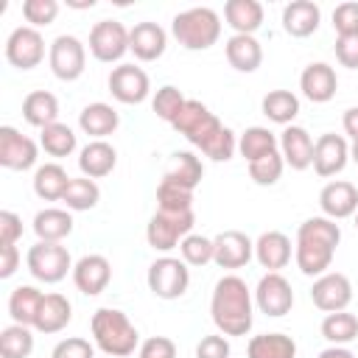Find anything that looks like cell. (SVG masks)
I'll use <instances>...</instances> for the list:
<instances>
[{
    "mask_svg": "<svg viewBox=\"0 0 358 358\" xmlns=\"http://www.w3.org/2000/svg\"><path fill=\"white\" fill-rule=\"evenodd\" d=\"M129 50V31L117 20H101L90 31V53L98 62H120L123 53Z\"/></svg>",
    "mask_w": 358,
    "mask_h": 358,
    "instance_id": "9c48e42d",
    "label": "cell"
},
{
    "mask_svg": "<svg viewBox=\"0 0 358 358\" xmlns=\"http://www.w3.org/2000/svg\"><path fill=\"white\" fill-rule=\"evenodd\" d=\"M319 207L333 221L350 218V215L358 213V187L352 182H344V179L327 182L319 193Z\"/></svg>",
    "mask_w": 358,
    "mask_h": 358,
    "instance_id": "e0dca14e",
    "label": "cell"
},
{
    "mask_svg": "<svg viewBox=\"0 0 358 358\" xmlns=\"http://www.w3.org/2000/svg\"><path fill=\"white\" fill-rule=\"evenodd\" d=\"M319 358H355V355H352V350H347V347H333V344H330L327 350L319 352Z\"/></svg>",
    "mask_w": 358,
    "mask_h": 358,
    "instance_id": "680465c9",
    "label": "cell"
},
{
    "mask_svg": "<svg viewBox=\"0 0 358 358\" xmlns=\"http://www.w3.org/2000/svg\"><path fill=\"white\" fill-rule=\"evenodd\" d=\"M213 263L221 266V268H241L252 260L255 255V243L249 241L246 232L241 229H227V232H218L213 238Z\"/></svg>",
    "mask_w": 358,
    "mask_h": 358,
    "instance_id": "9a60e30c",
    "label": "cell"
},
{
    "mask_svg": "<svg viewBox=\"0 0 358 358\" xmlns=\"http://www.w3.org/2000/svg\"><path fill=\"white\" fill-rule=\"evenodd\" d=\"M109 92L120 103H143L151 92L148 73L137 64H117L109 73Z\"/></svg>",
    "mask_w": 358,
    "mask_h": 358,
    "instance_id": "4fadbf2b",
    "label": "cell"
},
{
    "mask_svg": "<svg viewBox=\"0 0 358 358\" xmlns=\"http://www.w3.org/2000/svg\"><path fill=\"white\" fill-rule=\"evenodd\" d=\"M336 59L341 67L358 70V34L352 36H338L336 39Z\"/></svg>",
    "mask_w": 358,
    "mask_h": 358,
    "instance_id": "11a10c76",
    "label": "cell"
},
{
    "mask_svg": "<svg viewBox=\"0 0 358 358\" xmlns=\"http://www.w3.org/2000/svg\"><path fill=\"white\" fill-rule=\"evenodd\" d=\"M39 145L45 148V154L62 159V157H70L76 151V131L67 126V123H50L42 129L39 134Z\"/></svg>",
    "mask_w": 358,
    "mask_h": 358,
    "instance_id": "ab89813d",
    "label": "cell"
},
{
    "mask_svg": "<svg viewBox=\"0 0 358 358\" xmlns=\"http://www.w3.org/2000/svg\"><path fill=\"white\" fill-rule=\"evenodd\" d=\"M39 151L36 143L20 134L14 126H0V165L8 171H28L34 168Z\"/></svg>",
    "mask_w": 358,
    "mask_h": 358,
    "instance_id": "5bb4252c",
    "label": "cell"
},
{
    "mask_svg": "<svg viewBox=\"0 0 358 358\" xmlns=\"http://www.w3.org/2000/svg\"><path fill=\"white\" fill-rule=\"evenodd\" d=\"M282 168H285L282 154H280V151H271V154H266V157L249 162V176H252L255 185L268 187V185H274V182L282 176Z\"/></svg>",
    "mask_w": 358,
    "mask_h": 358,
    "instance_id": "bcb514c9",
    "label": "cell"
},
{
    "mask_svg": "<svg viewBox=\"0 0 358 358\" xmlns=\"http://www.w3.org/2000/svg\"><path fill=\"white\" fill-rule=\"evenodd\" d=\"M171 34L187 50H207L221 36V17L207 6L187 8V11H179L173 17Z\"/></svg>",
    "mask_w": 358,
    "mask_h": 358,
    "instance_id": "3957f363",
    "label": "cell"
},
{
    "mask_svg": "<svg viewBox=\"0 0 358 358\" xmlns=\"http://www.w3.org/2000/svg\"><path fill=\"white\" fill-rule=\"evenodd\" d=\"M350 159V145L341 134H322L316 143H313V171L319 176H336L344 171Z\"/></svg>",
    "mask_w": 358,
    "mask_h": 358,
    "instance_id": "2e32d148",
    "label": "cell"
},
{
    "mask_svg": "<svg viewBox=\"0 0 358 358\" xmlns=\"http://www.w3.org/2000/svg\"><path fill=\"white\" fill-rule=\"evenodd\" d=\"M193 224H196L193 210H185V213H162V210H157L151 215L148 227H145V241L157 252H171L190 235Z\"/></svg>",
    "mask_w": 358,
    "mask_h": 358,
    "instance_id": "277c9868",
    "label": "cell"
},
{
    "mask_svg": "<svg viewBox=\"0 0 358 358\" xmlns=\"http://www.w3.org/2000/svg\"><path fill=\"white\" fill-rule=\"evenodd\" d=\"M117 123H120L117 112H115L109 103H103V101L87 103V106L81 109V115H78V126H81V131L90 134L92 140H103L106 134H115Z\"/></svg>",
    "mask_w": 358,
    "mask_h": 358,
    "instance_id": "4316f807",
    "label": "cell"
},
{
    "mask_svg": "<svg viewBox=\"0 0 358 358\" xmlns=\"http://www.w3.org/2000/svg\"><path fill=\"white\" fill-rule=\"evenodd\" d=\"M296 241H313V243H324V246L336 249L338 241H341V229H338V224H336L333 218H327V215H313V218H308V221L299 224Z\"/></svg>",
    "mask_w": 358,
    "mask_h": 358,
    "instance_id": "f35d334b",
    "label": "cell"
},
{
    "mask_svg": "<svg viewBox=\"0 0 358 358\" xmlns=\"http://www.w3.org/2000/svg\"><path fill=\"white\" fill-rule=\"evenodd\" d=\"M42 299H45V294L39 288H34V285H17L11 291V296H8V313H11L14 324L34 327Z\"/></svg>",
    "mask_w": 358,
    "mask_h": 358,
    "instance_id": "d6a6232c",
    "label": "cell"
},
{
    "mask_svg": "<svg viewBox=\"0 0 358 358\" xmlns=\"http://www.w3.org/2000/svg\"><path fill=\"white\" fill-rule=\"evenodd\" d=\"M210 313L218 333L224 336H246L252 330V294L238 274H227L215 282Z\"/></svg>",
    "mask_w": 358,
    "mask_h": 358,
    "instance_id": "6da1fadb",
    "label": "cell"
},
{
    "mask_svg": "<svg viewBox=\"0 0 358 358\" xmlns=\"http://www.w3.org/2000/svg\"><path fill=\"white\" fill-rule=\"evenodd\" d=\"M95 347L109 358H126L140 347V333L117 308H98L90 319Z\"/></svg>",
    "mask_w": 358,
    "mask_h": 358,
    "instance_id": "7a4b0ae2",
    "label": "cell"
},
{
    "mask_svg": "<svg viewBox=\"0 0 358 358\" xmlns=\"http://www.w3.org/2000/svg\"><path fill=\"white\" fill-rule=\"evenodd\" d=\"M22 117L36 126V129H45L50 123H59V101L53 92L48 90H34L25 95L22 101Z\"/></svg>",
    "mask_w": 358,
    "mask_h": 358,
    "instance_id": "f1b7e54d",
    "label": "cell"
},
{
    "mask_svg": "<svg viewBox=\"0 0 358 358\" xmlns=\"http://www.w3.org/2000/svg\"><path fill=\"white\" fill-rule=\"evenodd\" d=\"M350 159L358 165V143H352V148H350Z\"/></svg>",
    "mask_w": 358,
    "mask_h": 358,
    "instance_id": "91938a15",
    "label": "cell"
},
{
    "mask_svg": "<svg viewBox=\"0 0 358 358\" xmlns=\"http://www.w3.org/2000/svg\"><path fill=\"white\" fill-rule=\"evenodd\" d=\"M6 59L17 70H34L45 59V39L36 28L20 25L6 39Z\"/></svg>",
    "mask_w": 358,
    "mask_h": 358,
    "instance_id": "ba28073f",
    "label": "cell"
},
{
    "mask_svg": "<svg viewBox=\"0 0 358 358\" xmlns=\"http://www.w3.org/2000/svg\"><path fill=\"white\" fill-rule=\"evenodd\" d=\"M355 229H358V213H355Z\"/></svg>",
    "mask_w": 358,
    "mask_h": 358,
    "instance_id": "94428289",
    "label": "cell"
},
{
    "mask_svg": "<svg viewBox=\"0 0 358 358\" xmlns=\"http://www.w3.org/2000/svg\"><path fill=\"white\" fill-rule=\"evenodd\" d=\"M185 101H187V98L182 95V90H179V87L165 84V87H159V90H157V95H154V101H151V109H154V115H157L159 120L173 123V120H176V115L182 112Z\"/></svg>",
    "mask_w": 358,
    "mask_h": 358,
    "instance_id": "f6af8a7d",
    "label": "cell"
},
{
    "mask_svg": "<svg viewBox=\"0 0 358 358\" xmlns=\"http://www.w3.org/2000/svg\"><path fill=\"white\" fill-rule=\"evenodd\" d=\"M67 185H70V176L59 162H45L34 173V193L45 201H59L64 196Z\"/></svg>",
    "mask_w": 358,
    "mask_h": 358,
    "instance_id": "836d02e7",
    "label": "cell"
},
{
    "mask_svg": "<svg viewBox=\"0 0 358 358\" xmlns=\"http://www.w3.org/2000/svg\"><path fill=\"white\" fill-rule=\"evenodd\" d=\"M48 64H50V73L59 78V81H76L84 76V67H87V50L81 45V39L70 36V34H62L50 42V50H48Z\"/></svg>",
    "mask_w": 358,
    "mask_h": 358,
    "instance_id": "52a82bcc",
    "label": "cell"
},
{
    "mask_svg": "<svg viewBox=\"0 0 358 358\" xmlns=\"http://www.w3.org/2000/svg\"><path fill=\"white\" fill-rule=\"evenodd\" d=\"M196 358H229V341L224 333H213V336H201V341L196 344Z\"/></svg>",
    "mask_w": 358,
    "mask_h": 358,
    "instance_id": "816d5d0a",
    "label": "cell"
},
{
    "mask_svg": "<svg viewBox=\"0 0 358 358\" xmlns=\"http://www.w3.org/2000/svg\"><path fill=\"white\" fill-rule=\"evenodd\" d=\"M333 28L338 36L358 34V3H341L333 11Z\"/></svg>",
    "mask_w": 358,
    "mask_h": 358,
    "instance_id": "681fc988",
    "label": "cell"
},
{
    "mask_svg": "<svg viewBox=\"0 0 358 358\" xmlns=\"http://www.w3.org/2000/svg\"><path fill=\"white\" fill-rule=\"evenodd\" d=\"M25 266L28 271L39 280V282H59L67 277V271H73V260H70V252L67 246L62 243H48V241H36L28 255H25Z\"/></svg>",
    "mask_w": 358,
    "mask_h": 358,
    "instance_id": "5b68a950",
    "label": "cell"
},
{
    "mask_svg": "<svg viewBox=\"0 0 358 358\" xmlns=\"http://www.w3.org/2000/svg\"><path fill=\"white\" fill-rule=\"evenodd\" d=\"M204 176V168H201V159L190 151H176L173 159H171V168L165 171V182H173L179 187H187V190H196V185L201 182Z\"/></svg>",
    "mask_w": 358,
    "mask_h": 358,
    "instance_id": "e575fe53",
    "label": "cell"
},
{
    "mask_svg": "<svg viewBox=\"0 0 358 358\" xmlns=\"http://www.w3.org/2000/svg\"><path fill=\"white\" fill-rule=\"evenodd\" d=\"M333 255H336V249H330L324 243H313V241H296V249H294V260H296V266L305 277L327 274V268L333 263Z\"/></svg>",
    "mask_w": 358,
    "mask_h": 358,
    "instance_id": "f546056e",
    "label": "cell"
},
{
    "mask_svg": "<svg viewBox=\"0 0 358 358\" xmlns=\"http://www.w3.org/2000/svg\"><path fill=\"white\" fill-rule=\"evenodd\" d=\"M157 207L162 213H185V210H193V190L179 187V185L162 179L159 187H157Z\"/></svg>",
    "mask_w": 358,
    "mask_h": 358,
    "instance_id": "ee69618b",
    "label": "cell"
},
{
    "mask_svg": "<svg viewBox=\"0 0 358 358\" xmlns=\"http://www.w3.org/2000/svg\"><path fill=\"white\" fill-rule=\"evenodd\" d=\"M59 14V3L56 0H25L22 3V17L25 22H31V28H42L50 25Z\"/></svg>",
    "mask_w": 358,
    "mask_h": 358,
    "instance_id": "c3c4849f",
    "label": "cell"
},
{
    "mask_svg": "<svg viewBox=\"0 0 358 358\" xmlns=\"http://www.w3.org/2000/svg\"><path fill=\"white\" fill-rule=\"evenodd\" d=\"M148 288L159 299H179L190 285V268L179 257H157L148 266Z\"/></svg>",
    "mask_w": 358,
    "mask_h": 358,
    "instance_id": "8992f818",
    "label": "cell"
},
{
    "mask_svg": "<svg viewBox=\"0 0 358 358\" xmlns=\"http://www.w3.org/2000/svg\"><path fill=\"white\" fill-rule=\"evenodd\" d=\"M235 148H238V140H235V131L232 129H227L224 123L199 145V151L204 154V157H210L213 162H227V159H232V154H235Z\"/></svg>",
    "mask_w": 358,
    "mask_h": 358,
    "instance_id": "7bdbcfd3",
    "label": "cell"
},
{
    "mask_svg": "<svg viewBox=\"0 0 358 358\" xmlns=\"http://www.w3.org/2000/svg\"><path fill=\"white\" fill-rule=\"evenodd\" d=\"M70 319H73V305H70V299L62 296V294H45L34 327H36L39 333H48V336H50V333L64 330V327L70 324Z\"/></svg>",
    "mask_w": 358,
    "mask_h": 358,
    "instance_id": "484cf974",
    "label": "cell"
},
{
    "mask_svg": "<svg viewBox=\"0 0 358 358\" xmlns=\"http://www.w3.org/2000/svg\"><path fill=\"white\" fill-rule=\"evenodd\" d=\"M22 238V218L11 210L0 213V246H14Z\"/></svg>",
    "mask_w": 358,
    "mask_h": 358,
    "instance_id": "db71d44e",
    "label": "cell"
},
{
    "mask_svg": "<svg viewBox=\"0 0 358 358\" xmlns=\"http://www.w3.org/2000/svg\"><path fill=\"white\" fill-rule=\"evenodd\" d=\"M280 154L285 159V165H291L294 171H305L313 165V137L308 134V129L302 126H285L280 134Z\"/></svg>",
    "mask_w": 358,
    "mask_h": 358,
    "instance_id": "ffe728a7",
    "label": "cell"
},
{
    "mask_svg": "<svg viewBox=\"0 0 358 358\" xmlns=\"http://www.w3.org/2000/svg\"><path fill=\"white\" fill-rule=\"evenodd\" d=\"M246 358H296V341L285 333H260L249 338Z\"/></svg>",
    "mask_w": 358,
    "mask_h": 358,
    "instance_id": "1f68e13d",
    "label": "cell"
},
{
    "mask_svg": "<svg viewBox=\"0 0 358 358\" xmlns=\"http://www.w3.org/2000/svg\"><path fill=\"white\" fill-rule=\"evenodd\" d=\"M34 352V336L25 324H8L0 333V355L3 358H28Z\"/></svg>",
    "mask_w": 358,
    "mask_h": 358,
    "instance_id": "b9f144b4",
    "label": "cell"
},
{
    "mask_svg": "<svg viewBox=\"0 0 358 358\" xmlns=\"http://www.w3.org/2000/svg\"><path fill=\"white\" fill-rule=\"evenodd\" d=\"M224 20L235 34L255 36V31L263 25V6L257 0H229L224 6Z\"/></svg>",
    "mask_w": 358,
    "mask_h": 358,
    "instance_id": "83f0119b",
    "label": "cell"
},
{
    "mask_svg": "<svg viewBox=\"0 0 358 358\" xmlns=\"http://www.w3.org/2000/svg\"><path fill=\"white\" fill-rule=\"evenodd\" d=\"M341 126L347 131V137H352V143H358V106H350L341 117Z\"/></svg>",
    "mask_w": 358,
    "mask_h": 358,
    "instance_id": "6f0895ef",
    "label": "cell"
},
{
    "mask_svg": "<svg viewBox=\"0 0 358 358\" xmlns=\"http://www.w3.org/2000/svg\"><path fill=\"white\" fill-rule=\"evenodd\" d=\"M322 336L333 347H347L350 341L358 338V316L350 310H336L322 319Z\"/></svg>",
    "mask_w": 358,
    "mask_h": 358,
    "instance_id": "74e56055",
    "label": "cell"
},
{
    "mask_svg": "<svg viewBox=\"0 0 358 358\" xmlns=\"http://www.w3.org/2000/svg\"><path fill=\"white\" fill-rule=\"evenodd\" d=\"M109 280H112V266L103 255H84L73 266V282L87 296H98L109 285Z\"/></svg>",
    "mask_w": 358,
    "mask_h": 358,
    "instance_id": "ac0fdd59",
    "label": "cell"
},
{
    "mask_svg": "<svg viewBox=\"0 0 358 358\" xmlns=\"http://www.w3.org/2000/svg\"><path fill=\"white\" fill-rule=\"evenodd\" d=\"M277 148H280V140L266 126H249L238 140V151L246 162H255V159H260V157H266Z\"/></svg>",
    "mask_w": 358,
    "mask_h": 358,
    "instance_id": "8d00e7d4",
    "label": "cell"
},
{
    "mask_svg": "<svg viewBox=\"0 0 358 358\" xmlns=\"http://www.w3.org/2000/svg\"><path fill=\"white\" fill-rule=\"evenodd\" d=\"M98 199H101V190H98L95 179H87V176L70 179V185H67V190H64V196H62V201H64L67 210H73V213L92 210V207L98 204Z\"/></svg>",
    "mask_w": 358,
    "mask_h": 358,
    "instance_id": "60d3db41",
    "label": "cell"
},
{
    "mask_svg": "<svg viewBox=\"0 0 358 358\" xmlns=\"http://www.w3.org/2000/svg\"><path fill=\"white\" fill-rule=\"evenodd\" d=\"M34 232L39 241L59 243L62 238H67L73 232V215L59 207H45L34 215Z\"/></svg>",
    "mask_w": 358,
    "mask_h": 358,
    "instance_id": "4dcf8cb0",
    "label": "cell"
},
{
    "mask_svg": "<svg viewBox=\"0 0 358 358\" xmlns=\"http://www.w3.org/2000/svg\"><path fill=\"white\" fill-rule=\"evenodd\" d=\"M50 358H95V347H92L87 338L73 336V338H62V341L53 347Z\"/></svg>",
    "mask_w": 358,
    "mask_h": 358,
    "instance_id": "f907efd6",
    "label": "cell"
},
{
    "mask_svg": "<svg viewBox=\"0 0 358 358\" xmlns=\"http://www.w3.org/2000/svg\"><path fill=\"white\" fill-rule=\"evenodd\" d=\"M179 252H182V260L187 266H207L213 260V238H204V235H187L182 243H179Z\"/></svg>",
    "mask_w": 358,
    "mask_h": 358,
    "instance_id": "7dc6e473",
    "label": "cell"
},
{
    "mask_svg": "<svg viewBox=\"0 0 358 358\" xmlns=\"http://www.w3.org/2000/svg\"><path fill=\"white\" fill-rule=\"evenodd\" d=\"M227 62L238 70V73H255L263 62V48L255 36L249 34H232L227 39Z\"/></svg>",
    "mask_w": 358,
    "mask_h": 358,
    "instance_id": "d4e9b609",
    "label": "cell"
},
{
    "mask_svg": "<svg viewBox=\"0 0 358 358\" xmlns=\"http://www.w3.org/2000/svg\"><path fill=\"white\" fill-rule=\"evenodd\" d=\"M310 302L319 310H324V313L347 310V305L352 302V282L341 271H327V274H322V277L313 280Z\"/></svg>",
    "mask_w": 358,
    "mask_h": 358,
    "instance_id": "7c38bea8",
    "label": "cell"
},
{
    "mask_svg": "<svg viewBox=\"0 0 358 358\" xmlns=\"http://www.w3.org/2000/svg\"><path fill=\"white\" fill-rule=\"evenodd\" d=\"M187 143H193L196 148L221 126V120L201 103V101H193V98H187L185 101V106H182V112L176 115V120L171 123Z\"/></svg>",
    "mask_w": 358,
    "mask_h": 358,
    "instance_id": "8fae6325",
    "label": "cell"
},
{
    "mask_svg": "<svg viewBox=\"0 0 358 358\" xmlns=\"http://www.w3.org/2000/svg\"><path fill=\"white\" fill-rule=\"evenodd\" d=\"M115 165H117V151L106 140H92L78 154V168L87 179H101V176L112 173Z\"/></svg>",
    "mask_w": 358,
    "mask_h": 358,
    "instance_id": "cb8c5ba5",
    "label": "cell"
},
{
    "mask_svg": "<svg viewBox=\"0 0 358 358\" xmlns=\"http://www.w3.org/2000/svg\"><path fill=\"white\" fill-rule=\"evenodd\" d=\"M168 48V34L157 22H137L129 31V50L140 62H157Z\"/></svg>",
    "mask_w": 358,
    "mask_h": 358,
    "instance_id": "44dd1931",
    "label": "cell"
},
{
    "mask_svg": "<svg viewBox=\"0 0 358 358\" xmlns=\"http://www.w3.org/2000/svg\"><path fill=\"white\" fill-rule=\"evenodd\" d=\"M255 305L260 308V313L266 316H285L294 308V291L291 282L280 274V271H266L255 288Z\"/></svg>",
    "mask_w": 358,
    "mask_h": 358,
    "instance_id": "30bf717a",
    "label": "cell"
},
{
    "mask_svg": "<svg viewBox=\"0 0 358 358\" xmlns=\"http://www.w3.org/2000/svg\"><path fill=\"white\" fill-rule=\"evenodd\" d=\"M299 90L308 101L313 103H327L336 90H338V78H336V70L327 64V62H310L302 76H299Z\"/></svg>",
    "mask_w": 358,
    "mask_h": 358,
    "instance_id": "d6986e66",
    "label": "cell"
},
{
    "mask_svg": "<svg viewBox=\"0 0 358 358\" xmlns=\"http://www.w3.org/2000/svg\"><path fill=\"white\" fill-rule=\"evenodd\" d=\"M140 358H176V344L168 336H151L137 350Z\"/></svg>",
    "mask_w": 358,
    "mask_h": 358,
    "instance_id": "f5cc1de1",
    "label": "cell"
},
{
    "mask_svg": "<svg viewBox=\"0 0 358 358\" xmlns=\"http://www.w3.org/2000/svg\"><path fill=\"white\" fill-rule=\"evenodd\" d=\"M20 268V249L14 246H0V277L8 280L14 271Z\"/></svg>",
    "mask_w": 358,
    "mask_h": 358,
    "instance_id": "9f6ffc18",
    "label": "cell"
},
{
    "mask_svg": "<svg viewBox=\"0 0 358 358\" xmlns=\"http://www.w3.org/2000/svg\"><path fill=\"white\" fill-rule=\"evenodd\" d=\"M260 109L271 123L291 126V120L299 115V98L294 92H288V90H271V92L263 95Z\"/></svg>",
    "mask_w": 358,
    "mask_h": 358,
    "instance_id": "d590c367",
    "label": "cell"
},
{
    "mask_svg": "<svg viewBox=\"0 0 358 358\" xmlns=\"http://www.w3.org/2000/svg\"><path fill=\"white\" fill-rule=\"evenodd\" d=\"M319 20H322V11L316 3L310 0H294L282 8V28L288 36L294 39H305L310 36L316 28H319Z\"/></svg>",
    "mask_w": 358,
    "mask_h": 358,
    "instance_id": "603a6c76",
    "label": "cell"
},
{
    "mask_svg": "<svg viewBox=\"0 0 358 358\" xmlns=\"http://www.w3.org/2000/svg\"><path fill=\"white\" fill-rule=\"evenodd\" d=\"M255 257L263 268L268 271H280L291 263V238L285 232L268 229L255 241Z\"/></svg>",
    "mask_w": 358,
    "mask_h": 358,
    "instance_id": "7402d4cb",
    "label": "cell"
}]
</instances>
